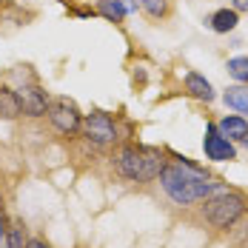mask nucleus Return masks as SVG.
Returning <instances> with one entry per match:
<instances>
[{
    "label": "nucleus",
    "instance_id": "nucleus-1",
    "mask_svg": "<svg viewBox=\"0 0 248 248\" xmlns=\"http://www.w3.org/2000/svg\"><path fill=\"white\" fill-rule=\"evenodd\" d=\"M157 180H160L166 197L177 205H194V202H202V200H208L211 194L220 191V186L188 160L166 163Z\"/></svg>",
    "mask_w": 248,
    "mask_h": 248
},
{
    "label": "nucleus",
    "instance_id": "nucleus-2",
    "mask_svg": "<svg viewBox=\"0 0 248 248\" xmlns=\"http://www.w3.org/2000/svg\"><path fill=\"white\" fill-rule=\"evenodd\" d=\"M166 166V157L160 149H149V146H123L114 157V171L123 180L131 183H151L157 180Z\"/></svg>",
    "mask_w": 248,
    "mask_h": 248
},
{
    "label": "nucleus",
    "instance_id": "nucleus-3",
    "mask_svg": "<svg viewBox=\"0 0 248 248\" xmlns=\"http://www.w3.org/2000/svg\"><path fill=\"white\" fill-rule=\"evenodd\" d=\"M202 202H205L202 205V217H205V223L214 225V228H231L246 214V205H248L246 194L223 191V188L217 194H211L208 200H202Z\"/></svg>",
    "mask_w": 248,
    "mask_h": 248
},
{
    "label": "nucleus",
    "instance_id": "nucleus-4",
    "mask_svg": "<svg viewBox=\"0 0 248 248\" xmlns=\"http://www.w3.org/2000/svg\"><path fill=\"white\" fill-rule=\"evenodd\" d=\"M46 117H49L51 128L63 137H75L80 134V125H83V114L69 97H49V108H46Z\"/></svg>",
    "mask_w": 248,
    "mask_h": 248
},
{
    "label": "nucleus",
    "instance_id": "nucleus-5",
    "mask_svg": "<svg viewBox=\"0 0 248 248\" xmlns=\"http://www.w3.org/2000/svg\"><path fill=\"white\" fill-rule=\"evenodd\" d=\"M80 134L86 137V143L97 146V149H108V146H117L120 134H117V123L106 114V111H92L83 117L80 125Z\"/></svg>",
    "mask_w": 248,
    "mask_h": 248
},
{
    "label": "nucleus",
    "instance_id": "nucleus-6",
    "mask_svg": "<svg viewBox=\"0 0 248 248\" xmlns=\"http://www.w3.org/2000/svg\"><path fill=\"white\" fill-rule=\"evenodd\" d=\"M202 151H205V157L214 160V163H231V160H237V149H234V143H231L223 131L217 128V123L205 125Z\"/></svg>",
    "mask_w": 248,
    "mask_h": 248
},
{
    "label": "nucleus",
    "instance_id": "nucleus-7",
    "mask_svg": "<svg viewBox=\"0 0 248 248\" xmlns=\"http://www.w3.org/2000/svg\"><path fill=\"white\" fill-rule=\"evenodd\" d=\"M15 92H17V97H20V108H23L26 117H46L49 92H46L40 83L29 80V83H23V86H17Z\"/></svg>",
    "mask_w": 248,
    "mask_h": 248
},
{
    "label": "nucleus",
    "instance_id": "nucleus-8",
    "mask_svg": "<svg viewBox=\"0 0 248 248\" xmlns=\"http://www.w3.org/2000/svg\"><path fill=\"white\" fill-rule=\"evenodd\" d=\"M205 26H208L214 34H231V31L240 26V12H234V9H217L214 15L205 17Z\"/></svg>",
    "mask_w": 248,
    "mask_h": 248
},
{
    "label": "nucleus",
    "instance_id": "nucleus-9",
    "mask_svg": "<svg viewBox=\"0 0 248 248\" xmlns=\"http://www.w3.org/2000/svg\"><path fill=\"white\" fill-rule=\"evenodd\" d=\"M183 86H186V92H188L191 97L202 100V103H211V100L217 97V94H214V89H211V83L200 75V72H188V75L183 77Z\"/></svg>",
    "mask_w": 248,
    "mask_h": 248
},
{
    "label": "nucleus",
    "instance_id": "nucleus-10",
    "mask_svg": "<svg viewBox=\"0 0 248 248\" xmlns=\"http://www.w3.org/2000/svg\"><path fill=\"white\" fill-rule=\"evenodd\" d=\"M23 117V108H20V97L12 86L0 83V120H17Z\"/></svg>",
    "mask_w": 248,
    "mask_h": 248
},
{
    "label": "nucleus",
    "instance_id": "nucleus-11",
    "mask_svg": "<svg viewBox=\"0 0 248 248\" xmlns=\"http://www.w3.org/2000/svg\"><path fill=\"white\" fill-rule=\"evenodd\" d=\"M217 128L223 131L231 143H240V140L248 137V120L243 117V114H225L223 120L217 123Z\"/></svg>",
    "mask_w": 248,
    "mask_h": 248
},
{
    "label": "nucleus",
    "instance_id": "nucleus-12",
    "mask_svg": "<svg viewBox=\"0 0 248 248\" xmlns=\"http://www.w3.org/2000/svg\"><path fill=\"white\" fill-rule=\"evenodd\" d=\"M223 103L248 120V86H231V89H225Z\"/></svg>",
    "mask_w": 248,
    "mask_h": 248
},
{
    "label": "nucleus",
    "instance_id": "nucleus-13",
    "mask_svg": "<svg viewBox=\"0 0 248 248\" xmlns=\"http://www.w3.org/2000/svg\"><path fill=\"white\" fill-rule=\"evenodd\" d=\"M137 3H140V12L154 23H160L171 15V0H137Z\"/></svg>",
    "mask_w": 248,
    "mask_h": 248
},
{
    "label": "nucleus",
    "instance_id": "nucleus-14",
    "mask_svg": "<svg viewBox=\"0 0 248 248\" xmlns=\"http://www.w3.org/2000/svg\"><path fill=\"white\" fill-rule=\"evenodd\" d=\"M6 248H26L29 243V228H26L23 220H12L6 225V237H3Z\"/></svg>",
    "mask_w": 248,
    "mask_h": 248
},
{
    "label": "nucleus",
    "instance_id": "nucleus-15",
    "mask_svg": "<svg viewBox=\"0 0 248 248\" xmlns=\"http://www.w3.org/2000/svg\"><path fill=\"white\" fill-rule=\"evenodd\" d=\"M94 12H97L100 17H106L108 23H123L125 20V9L120 0H97Z\"/></svg>",
    "mask_w": 248,
    "mask_h": 248
},
{
    "label": "nucleus",
    "instance_id": "nucleus-16",
    "mask_svg": "<svg viewBox=\"0 0 248 248\" xmlns=\"http://www.w3.org/2000/svg\"><path fill=\"white\" fill-rule=\"evenodd\" d=\"M225 69H228V77H234L240 86H246V83H248V57H246V54L231 57V60L225 63Z\"/></svg>",
    "mask_w": 248,
    "mask_h": 248
},
{
    "label": "nucleus",
    "instance_id": "nucleus-17",
    "mask_svg": "<svg viewBox=\"0 0 248 248\" xmlns=\"http://www.w3.org/2000/svg\"><path fill=\"white\" fill-rule=\"evenodd\" d=\"M26 248H51L46 240H40V237H29V243H26Z\"/></svg>",
    "mask_w": 248,
    "mask_h": 248
},
{
    "label": "nucleus",
    "instance_id": "nucleus-18",
    "mask_svg": "<svg viewBox=\"0 0 248 248\" xmlns=\"http://www.w3.org/2000/svg\"><path fill=\"white\" fill-rule=\"evenodd\" d=\"M120 3H123L125 15H134V12H137V9H140V3H137V0H120Z\"/></svg>",
    "mask_w": 248,
    "mask_h": 248
},
{
    "label": "nucleus",
    "instance_id": "nucleus-19",
    "mask_svg": "<svg viewBox=\"0 0 248 248\" xmlns=\"http://www.w3.org/2000/svg\"><path fill=\"white\" fill-rule=\"evenodd\" d=\"M234 12H248V0H234Z\"/></svg>",
    "mask_w": 248,
    "mask_h": 248
},
{
    "label": "nucleus",
    "instance_id": "nucleus-20",
    "mask_svg": "<svg viewBox=\"0 0 248 248\" xmlns=\"http://www.w3.org/2000/svg\"><path fill=\"white\" fill-rule=\"evenodd\" d=\"M0 223H9V220H6V208H3V200H0Z\"/></svg>",
    "mask_w": 248,
    "mask_h": 248
},
{
    "label": "nucleus",
    "instance_id": "nucleus-21",
    "mask_svg": "<svg viewBox=\"0 0 248 248\" xmlns=\"http://www.w3.org/2000/svg\"><path fill=\"white\" fill-rule=\"evenodd\" d=\"M6 225H9V223H0V240L6 237Z\"/></svg>",
    "mask_w": 248,
    "mask_h": 248
},
{
    "label": "nucleus",
    "instance_id": "nucleus-22",
    "mask_svg": "<svg viewBox=\"0 0 248 248\" xmlns=\"http://www.w3.org/2000/svg\"><path fill=\"white\" fill-rule=\"evenodd\" d=\"M243 143H246V146H248V137H246V140H243Z\"/></svg>",
    "mask_w": 248,
    "mask_h": 248
},
{
    "label": "nucleus",
    "instance_id": "nucleus-23",
    "mask_svg": "<svg viewBox=\"0 0 248 248\" xmlns=\"http://www.w3.org/2000/svg\"><path fill=\"white\" fill-rule=\"evenodd\" d=\"M0 6H3V0H0Z\"/></svg>",
    "mask_w": 248,
    "mask_h": 248
}]
</instances>
